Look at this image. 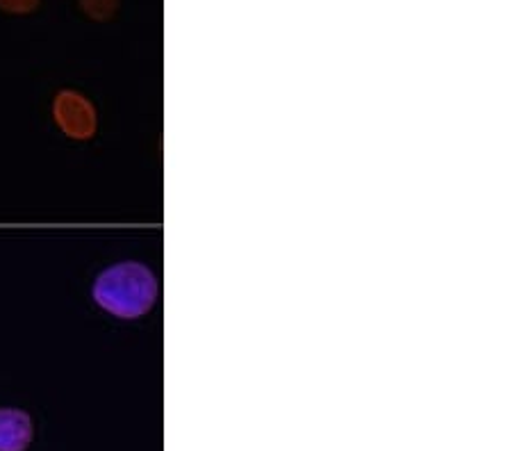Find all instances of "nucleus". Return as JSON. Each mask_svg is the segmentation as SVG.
Returning <instances> with one entry per match:
<instances>
[{"label": "nucleus", "mask_w": 512, "mask_h": 451, "mask_svg": "<svg viewBox=\"0 0 512 451\" xmlns=\"http://www.w3.org/2000/svg\"><path fill=\"white\" fill-rule=\"evenodd\" d=\"M57 121L62 123L66 133L76 137H87L94 126L92 108L82 101V96L71 92L60 94V101H57Z\"/></svg>", "instance_id": "obj_3"}, {"label": "nucleus", "mask_w": 512, "mask_h": 451, "mask_svg": "<svg viewBox=\"0 0 512 451\" xmlns=\"http://www.w3.org/2000/svg\"><path fill=\"white\" fill-rule=\"evenodd\" d=\"M30 440V415L19 408H0V451H26Z\"/></svg>", "instance_id": "obj_2"}, {"label": "nucleus", "mask_w": 512, "mask_h": 451, "mask_svg": "<svg viewBox=\"0 0 512 451\" xmlns=\"http://www.w3.org/2000/svg\"><path fill=\"white\" fill-rule=\"evenodd\" d=\"M80 3L94 19H107L114 12V7H117V0H80Z\"/></svg>", "instance_id": "obj_4"}, {"label": "nucleus", "mask_w": 512, "mask_h": 451, "mask_svg": "<svg viewBox=\"0 0 512 451\" xmlns=\"http://www.w3.org/2000/svg\"><path fill=\"white\" fill-rule=\"evenodd\" d=\"M39 0H0V10L10 12V14H28L32 10H37Z\"/></svg>", "instance_id": "obj_5"}, {"label": "nucleus", "mask_w": 512, "mask_h": 451, "mask_svg": "<svg viewBox=\"0 0 512 451\" xmlns=\"http://www.w3.org/2000/svg\"><path fill=\"white\" fill-rule=\"evenodd\" d=\"M158 297V281L151 269L139 262H119L98 274L94 299L114 317L135 319L151 310Z\"/></svg>", "instance_id": "obj_1"}]
</instances>
